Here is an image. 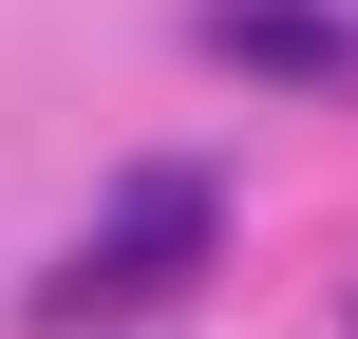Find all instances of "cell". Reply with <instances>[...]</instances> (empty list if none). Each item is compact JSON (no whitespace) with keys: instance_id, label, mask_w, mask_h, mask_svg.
Here are the masks:
<instances>
[{"instance_id":"6da1fadb","label":"cell","mask_w":358,"mask_h":339,"mask_svg":"<svg viewBox=\"0 0 358 339\" xmlns=\"http://www.w3.org/2000/svg\"><path fill=\"white\" fill-rule=\"evenodd\" d=\"M208 245H227V189H208V170H132V189L76 226V264L38 283V321H76V339L94 321H151V302L208 283Z\"/></svg>"},{"instance_id":"7a4b0ae2","label":"cell","mask_w":358,"mask_h":339,"mask_svg":"<svg viewBox=\"0 0 358 339\" xmlns=\"http://www.w3.org/2000/svg\"><path fill=\"white\" fill-rule=\"evenodd\" d=\"M208 57L264 94H358V19L340 0H208Z\"/></svg>"}]
</instances>
